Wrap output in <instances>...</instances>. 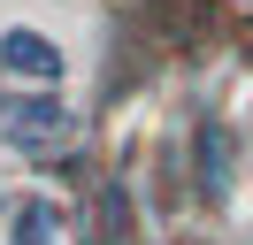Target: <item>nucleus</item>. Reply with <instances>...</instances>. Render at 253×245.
Listing matches in <instances>:
<instances>
[{
    "label": "nucleus",
    "mask_w": 253,
    "mask_h": 245,
    "mask_svg": "<svg viewBox=\"0 0 253 245\" xmlns=\"http://www.w3.org/2000/svg\"><path fill=\"white\" fill-rule=\"evenodd\" d=\"M222 161H230V146H222V130H215V122H207V130H200V168H207V192H222Z\"/></svg>",
    "instance_id": "obj_3"
},
{
    "label": "nucleus",
    "mask_w": 253,
    "mask_h": 245,
    "mask_svg": "<svg viewBox=\"0 0 253 245\" xmlns=\"http://www.w3.org/2000/svg\"><path fill=\"white\" fill-rule=\"evenodd\" d=\"M46 238H54V207H39V199H31V207L16 214V245H46Z\"/></svg>",
    "instance_id": "obj_4"
},
{
    "label": "nucleus",
    "mask_w": 253,
    "mask_h": 245,
    "mask_svg": "<svg viewBox=\"0 0 253 245\" xmlns=\"http://www.w3.org/2000/svg\"><path fill=\"white\" fill-rule=\"evenodd\" d=\"M8 138L31 146V153H54V146L77 138V115H69L62 100H23V107H8Z\"/></svg>",
    "instance_id": "obj_1"
},
{
    "label": "nucleus",
    "mask_w": 253,
    "mask_h": 245,
    "mask_svg": "<svg viewBox=\"0 0 253 245\" xmlns=\"http://www.w3.org/2000/svg\"><path fill=\"white\" fill-rule=\"evenodd\" d=\"M0 69H16V77H31V84H62V46L54 39H39V31H8L0 39Z\"/></svg>",
    "instance_id": "obj_2"
}]
</instances>
